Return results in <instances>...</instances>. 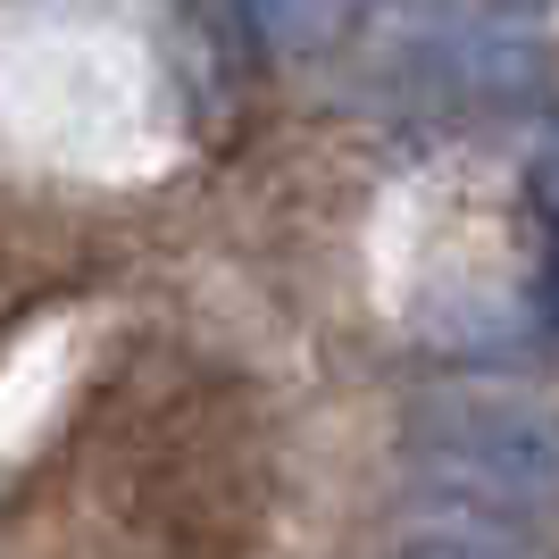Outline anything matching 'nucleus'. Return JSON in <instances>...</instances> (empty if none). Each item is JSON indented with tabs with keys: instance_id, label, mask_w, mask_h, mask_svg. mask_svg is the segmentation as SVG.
<instances>
[{
	"instance_id": "f257e3e1",
	"label": "nucleus",
	"mask_w": 559,
	"mask_h": 559,
	"mask_svg": "<svg viewBox=\"0 0 559 559\" xmlns=\"http://www.w3.org/2000/svg\"><path fill=\"white\" fill-rule=\"evenodd\" d=\"M409 460L443 501L492 518H535L559 501V418L510 393H451L426 401L409 426Z\"/></svg>"
},
{
	"instance_id": "f03ea898",
	"label": "nucleus",
	"mask_w": 559,
	"mask_h": 559,
	"mask_svg": "<svg viewBox=\"0 0 559 559\" xmlns=\"http://www.w3.org/2000/svg\"><path fill=\"white\" fill-rule=\"evenodd\" d=\"M526 201H535V226H543V267H535V318L543 334L559 343V126L543 134L535 167H526Z\"/></svg>"
},
{
	"instance_id": "7ed1b4c3",
	"label": "nucleus",
	"mask_w": 559,
	"mask_h": 559,
	"mask_svg": "<svg viewBox=\"0 0 559 559\" xmlns=\"http://www.w3.org/2000/svg\"><path fill=\"white\" fill-rule=\"evenodd\" d=\"M401 559H518V543L501 535V526H476V518H467V526H435V535H418Z\"/></svg>"
}]
</instances>
